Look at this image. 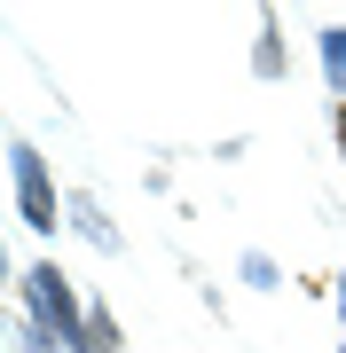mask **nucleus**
I'll return each instance as SVG.
<instances>
[{"mask_svg": "<svg viewBox=\"0 0 346 353\" xmlns=\"http://www.w3.org/2000/svg\"><path fill=\"white\" fill-rule=\"evenodd\" d=\"M315 48H323V71H331V87H338V102H346V24H331Z\"/></svg>", "mask_w": 346, "mask_h": 353, "instance_id": "nucleus-5", "label": "nucleus"}, {"mask_svg": "<svg viewBox=\"0 0 346 353\" xmlns=\"http://www.w3.org/2000/svg\"><path fill=\"white\" fill-rule=\"evenodd\" d=\"M244 283H252V290H276V259L268 252H244Z\"/></svg>", "mask_w": 346, "mask_h": 353, "instance_id": "nucleus-7", "label": "nucleus"}, {"mask_svg": "<svg viewBox=\"0 0 346 353\" xmlns=\"http://www.w3.org/2000/svg\"><path fill=\"white\" fill-rule=\"evenodd\" d=\"M338 322H346V275H338Z\"/></svg>", "mask_w": 346, "mask_h": 353, "instance_id": "nucleus-9", "label": "nucleus"}, {"mask_svg": "<svg viewBox=\"0 0 346 353\" xmlns=\"http://www.w3.org/2000/svg\"><path fill=\"white\" fill-rule=\"evenodd\" d=\"M8 181H16V212H24V228L55 236L64 204H55V181H48V165H39V150H32V141H8Z\"/></svg>", "mask_w": 346, "mask_h": 353, "instance_id": "nucleus-2", "label": "nucleus"}, {"mask_svg": "<svg viewBox=\"0 0 346 353\" xmlns=\"http://www.w3.org/2000/svg\"><path fill=\"white\" fill-rule=\"evenodd\" d=\"M338 157H346V102H338Z\"/></svg>", "mask_w": 346, "mask_h": 353, "instance_id": "nucleus-8", "label": "nucleus"}, {"mask_svg": "<svg viewBox=\"0 0 346 353\" xmlns=\"http://www.w3.org/2000/svg\"><path fill=\"white\" fill-rule=\"evenodd\" d=\"M16 290H24V322L39 330V338H55V345H79V330H87V306H79V290L64 283V267H24V283H16Z\"/></svg>", "mask_w": 346, "mask_h": 353, "instance_id": "nucleus-1", "label": "nucleus"}, {"mask_svg": "<svg viewBox=\"0 0 346 353\" xmlns=\"http://www.w3.org/2000/svg\"><path fill=\"white\" fill-rule=\"evenodd\" d=\"M118 345H126L118 314H110V306H87V330H79V345H71V353H118Z\"/></svg>", "mask_w": 346, "mask_h": 353, "instance_id": "nucleus-3", "label": "nucleus"}, {"mask_svg": "<svg viewBox=\"0 0 346 353\" xmlns=\"http://www.w3.org/2000/svg\"><path fill=\"white\" fill-rule=\"evenodd\" d=\"M71 220H79V228H87V236H95V243H103V252H118V228H110L103 212H95V204H87V196H71Z\"/></svg>", "mask_w": 346, "mask_h": 353, "instance_id": "nucleus-6", "label": "nucleus"}, {"mask_svg": "<svg viewBox=\"0 0 346 353\" xmlns=\"http://www.w3.org/2000/svg\"><path fill=\"white\" fill-rule=\"evenodd\" d=\"M338 353H346V338H338Z\"/></svg>", "mask_w": 346, "mask_h": 353, "instance_id": "nucleus-10", "label": "nucleus"}, {"mask_svg": "<svg viewBox=\"0 0 346 353\" xmlns=\"http://www.w3.org/2000/svg\"><path fill=\"white\" fill-rule=\"evenodd\" d=\"M252 71H260V79H283V24H276V8L260 16V48H252Z\"/></svg>", "mask_w": 346, "mask_h": 353, "instance_id": "nucleus-4", "label": "nucleus"}]
</instances>
